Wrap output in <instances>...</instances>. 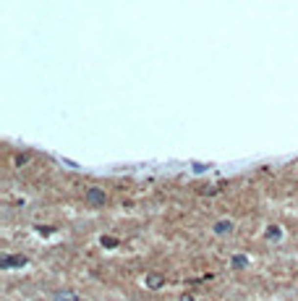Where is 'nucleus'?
<instances>
[{"label":"nucleus","instance_id":"obj_1","mask_svg":"<svg viewBox=\"0 0 298 301\" xmlns=\"http://www.w3.org/2000/svg\"><path fill=\"white\" fill-rule=\"evenodd\" d=\"M84 197H87V202L92 207H105V205H108V194H105L102 189H97V186H89Z\"/></svg>","mask_w":298,"mask_h":301},{"label":"nucleus","instance_id":"obj_2","mask_svg":"<svg viewBox=\"0 0 298 301\" xmlns=\"http://www.w3.org/2000/svg\"><path fill=\"white\" fill-rule=\"evenodd\" d=\"M26 257L24 254H5L3 259H0V270H13V267H24L26 265Z\"/></svg>","mask_w":298,"mask_h":301},{"label":"nucleus","instance_id":"obj_3","mask_svg":"<svg viewBox=\"0 0 298 301\" xmlns=\"http://www.w3.org/2000/svg\"><path fill=\"white\" fill-rule=\"evenodd\" d=\"M235 223L233 220H217L215 225H212V231H215V236H228V233H233Z\"/></svg>","mask_w":298,"mask_h":301},{"label":"nucleus","instance_id":"obj_4","mask_svg":"<svg viewBox=\"0 0 298 301\" xmlns=\"http://www.w3.org/2000/svg\"><path fill=\"white\" fill-rule=\"evenodd\" d=\"M144 283H147V288H162V285H165V275L149 273L147 278H144Z\"/></svg>","mask_w":298,"mask_h":301},{"label":"nucleus","instance_id":"obj_5","mask_svg":"<svg viewBox=\"0 0 298 301\" xmlns=\"http://www.w3.org/2000/svg\"><path fill=\"white\" fill-rule=\"evenodd\" d=\"M230 267L233 270H243V267H249V259L243 257V254H235V257L230 259Z\"/></svg>","mask_w":298,"mask_h":301},{"label":"nucleus","instance_id":"obj_6","mask_svg":"<svg viewBox=\"0 0 298 301\" xmlns=\"http://www.w3.org/2000/svg\"><path fill=\"white\" fill-rule=\"evenodd\" d=\"M99 244H102L105 249H115V246H120V241L113 238V236H102V238H99Z\"/></svg>","mask_w":298,"mask_h":301},{"label":"nucleus","instance_id":"obj_7","mask_svg":"<svg viewBox=\"0 0 298 301\" xmlns=\"http://www.w3.org/2000/svg\"><path fill=\"white\" fill-rule=\"evenodd\" d=\"M55 301H81V299L73 296V293H68V291H58L55 293Z\"/></svg>","mask_w":298,"mask_h":301},{"label":"nucleus","instance_id":"obj_8","mask_svg":"<svg viewBox=\"0 0 298 301\" xmlns=\"http://www.w3.org/2000/svg\"><path fill=\"white\" fill-rule=\"evenodd\" d=\"M264 236L270 238V241H280V236H282V233H280V228H277V225H270V228H267V233H264Z\"/></svg>","mask_w":298,"mask_h":301},{"label":"nucleus","instance_id":"obj_9","mask_svg":"<svg viewBox=\"0 0 298 301\" xmlns=\"http://www.w3.org/2000/svg\"><path fill=\"white\" fill-rule=\"evenodd\" d=\"M37 233H42V236H50V233H55V228H50V225H37Z\"/></svg>","mask_w":298,"mask_h":301},{"label":"nucleus","instance_id":"obj_10","mask_svg":"<svg viewBox=\"0 0 298 301\" xmlns=\"http://www.w3.org/2000/svg\"><path fill=\"white\" fill-rule=\"evenodd\" d=\"M178 301H196V299H194V296H191V293H183V296H181Z\"/></svg>","mask_w":298,"mask_h":301}]
</instances>
